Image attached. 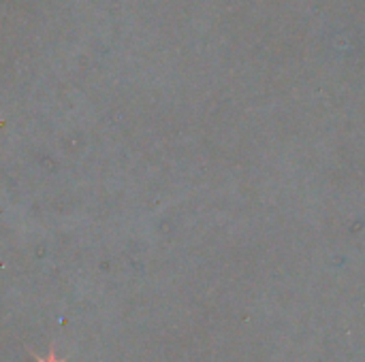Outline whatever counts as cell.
<instances>
[{
    "mask_svg": "<svg viewBox=\"0 0 365 362\" xmlns=\"http://www.w3.org/2000/svg\"><path fill=\"white\" fill-rule=\"evenodd\" d=\"M36 361L38 362H60L58 358H56V354H53V352H49V356H47V358H36Z\"/></svg>",
    "mask_w": 365,
    "mask_h": 362,
    "instance_id": "1",
    "label": "cell"
}]
</instances>
